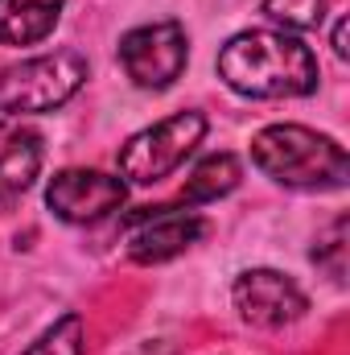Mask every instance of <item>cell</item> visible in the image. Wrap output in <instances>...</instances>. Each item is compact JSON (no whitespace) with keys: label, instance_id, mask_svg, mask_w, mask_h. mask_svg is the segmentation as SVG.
Wrapping results in <instances>:
<instances>
[{"label":"cell","instance_id":"obj_1","mask_svg":"<svg viewBox=\"0 0 350 355\" xmlns=\"http://www.w3.org/2000/svg\"><path fill=\"white\" fill-rule=\"evenodd\" d=\"M219 75L231 91L252 99L309 95L317 87V58L301 37L276 29H248L219 50Z\"/></svg>","mask_w":350,"mask_h":355},{"label":"cell","instance_id":"obj_2","mask_svg":"<svg viewBox=\"0 0 350 355\" xmlns=\"http://www.w3.org/2000/svg\"><path fill=\"white\" fill-rule=\"evenodd\" d=\"M252 162L293 190H338L350 178L347 149L301 124H272L252 137Z\"/></svg>","mask_w":350,"mask_h":355},{"label":"cell","instance_id":"obj_3","mask_svg":"<svg viewBox=\"0 0 350 355\" xmlns=\"http://www.w3.org/2000/svg\"><path fill=\"white\" fill-rule=\"evenodd\" d=\"M87 83V58L75 50H54L0 71V112H54Z\"/></svg>","mask_w":350,"mask_h":355},{"label":"cell","instance_id":"obj_4","mask_svg":"<svg viewBox=\"0 0 350 355\" xmlns=\"http://www.w3.org/2000/svg\"><path fill=\"white\" fill-rule=\"evenodd\" d=\"M202 137H206V116L202 112L165 116L161 124L128 137V145L120 149V174L132 178L136 186H153L165 174H174L177 166L202 145Z\"/></svg>","mask_w":350,"mask_h":355},{"label":"cell","instance_id":"obj_5","mask_svg":"<svg viewBox=\"0 0 350 355\" xmlns=\"http://www.w3.org/2000/svg\"><path fill=\"white\" fill-rule=\"evenodd\" d=\"M185 58H190L185 29L177 21L140 25V29L124 33V42H120V62H124V71L136 87L165 91L174 79H181Z\"/></svg>","mask_w":350,"mask_h":355},{"label":"cell","instance_id":"obj_6","mask_svg":"<svg viewBox=\"0 0 350 355\" xmlns=\"http://www.w3.org/2000/svg\"><path fill=\"white\" fill-rule=\"evenodd\" d=\"M124 182L103 170H62L50 178L46 186V202L58 219L66 223H99L111 211L124 207Z\"/></svg>","mask_w":350,"mask_h":355},{"label":"cell","instance_id":"obj_7","mask_svg":"<svg viewBox=\"0 0 350 355\" xmlns=\"http://www.w3.org/2000/svg\"><path fill=\"white\" fill-rule=\"evenodd\" d=\"M235 310L252 322V327H284L297 322L305 314V293L297 289L293 277L276 272V268H252L243 277H235Z\"/></svg>","mask_w":350,"mask_h":355},{"label":"cell","instance_id":"obj_8","mask_svg":"<svg viewBox=\"0 0 350 355\" xmlns=\"http://www.w3.org/2000/svg\"><path fill=\"white\" fill-rule=\"evenodd\" d=\"M136 219H140V227L128 236V257L136 265H161V261L185 252L190 244H198L206 236V219L185 215V211H169V207L145 211Z\"/></svg>","mask_w":350,"mask_h":355},{"label":"cell","instance_id":"obj_9","mask_svg":"<svg viewBox=\"0 0 350 355\" xmlns=\"http://www.w3.org/2000/svg\"><path fill=\"white\" fill-rule=\"evenodd\" d=\"M37 170H42V137L21 120H4L0 124V202L25 194Z\"/></svg>","mask_w":350,"mask_h":355},{"label":"cell","instance_id":"obj_10","mask_svg":"<svg viewBox=\"0 0 350 355\" xmlns=\"http://www.w3.org/2000/svg\"><path fill=\"white\" fill-rule=\"evenodd\" d=\"M66 0H0V46H33L54 33Z\"/></svg>","mask_w":350,"mask_h":355},{"label":"cell","instance_id":"obj_11","mask_svg":"<svg viewBox=\"0 0 350 355\" xmlns=\"http://www.w3.org/2000/svg\"><path fill=\"white\" fill-rule=\"evenodd\" d=\"M239 186V162L231 153H214L206 162H198V170L190 174V182L181 186V202L198 207V202H214L223 194H231Z\"/></svg>","mask_w":350,"mask_h":355},{"label":"cell","instance_id":"obj_12","mask_svg":"<svg viewBox=\"0 0 350 355\" xmlns=\"http://www.w3.org/2000/svg\"><path fill=\"white\" fill-rule=\"evenodd\" d=\"M83 352H87L83 318H79V314H66V318H58L37 343H29L21 355H83Z\"/></svg>","mask_w":350,"mask_h":355},{"label":"cell","instance_id":"obj_13","mask_svg":"<svg viewBox=\"0 0 350 355\" xmlns=\"http://www.w3.org/2000/svg\"><path fill=\"white\" fill-rule=\"evenodd\" d=\"M330 0H264V17L284 29H317Z\"/></svg>","mask_w":350,"mask_h":355},{"label":"cell","instance_id":"obj_14","mask_svg":"<svg viewBox=\"0 0 350 355\" xmlns=\"http://www.w3.org/2000/svg\"><path fill=\"white\" fill-rule=\"evenodd\" d=\"M313 261L326 268L334 281L347 277V219H334V223H330V236L313 248Z\"/></svg>","mask_w":350,"mask_h":355},{"label":"cell","instance_id":"obj_15","mask_svg":"<svg viewBox=\"0 0 350 355\" xmlns=\"http://www.w3.org/2000/svg\"><path fill=\"white\" fill-rule=\"evenodd\" d=\"M334 54H338V58H347V21H338V25H334Z\"/></svg>","mask_w":350,"mask_h":355}]
</instances>
